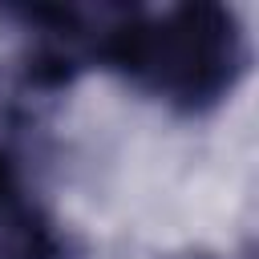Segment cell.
<instances>
[{"label": "cell", "mask_w": 259, "mask_h": 259, "mask_svg": "<svg viewBox=\"0 0 259 259\" xmlns=\"http://www.w3.org/2000/svg\"><path fill=\"white\" fill-rule=\"evenodd\" d=\"M170 259H214V255H202V251H190V255H170Z\"/></svg>", "instance_id": "cell-4"}, {"label": "cell", "mask_w": 259, "mask_h": 259, "mask_svg": "<svg viewBox=\"0 0 259 259\" xmlns=\"http://www.w3.org/2000/svg\"><path fill=\"white\" fill-rule=\"evenodd\" d=\"M0 259H69V235L45 206L20 198L0 214Z\"/></svg>", "instance_id": "cell-2"}, {"label": "cell", "mask_w": 259, "mask_h": 259, "mask_svg": "<svg viewBox=\"0 0 259 259\" xmlns=\"http://www.w3.org/2000/svg\"><path fill=\"white\" fill-rule=\"evenodd\" d=\"M89 57L178 113H206L243 81L251 45L239 12L227 4L97 8Z\"/></svg>", "instance_id": "cell-1"}, {"label": "cell", "mask_w": 259, "mask_h": 259, "mask_svg": "<svg viewBox=\"0 0 259 259\" xmlns=\"http://www.w3.org/2000/svg\"><path fill=\"white\" fill-rule=\"evenodd\" d=\"M24 198V182H20V162L8 146H0V214L8 206H16Z\"/></svg>", "instance_id": "cell-3"}]
</instances>
